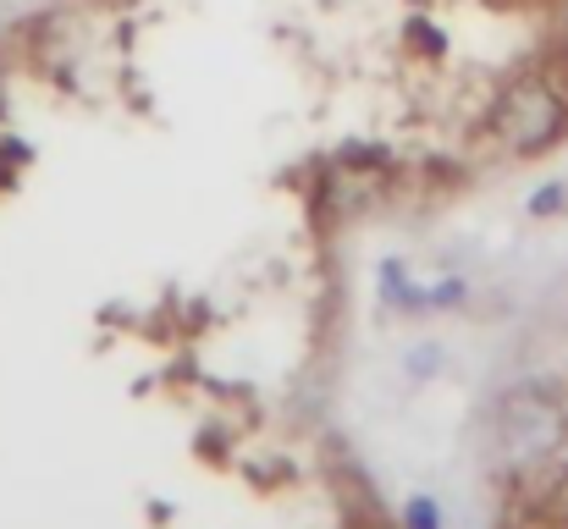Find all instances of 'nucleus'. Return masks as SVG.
<instances>
[{
	"mask_svg": "<svg viewBox=\"0 0 568 529\" xmlns=\"http://www.w3.org/2000/svg\"><path fill=\"white\" fill-rule=\"evenodd\" d=\"M491 452L514 491H552L568 469V408L547 386H514L491 414Z\"/></svg>",
	"mask_w": 568,
	"mask_h": 529,
	"instance_id": "obj_1",
	"label": "nucleus"
},
{
	"mask_svg": "<svg viewBox=\"0 0 568 529\" xmlns=\"http://www.w3.org/2000/svg\"><path fill=\"white\" fill-rule=\"evenodd\" d=\"M491 139L508 155H547L568 133V94L552 72H525L514 83H503L497 105H491Z\"/></svg>",
	"mask_w": 568,
	"mask_h": 529,
	"instance_id": "obj_2",
	"label": "nucleus"
},
{
	"mask_svg": "<svg viewBox=\"0 0 568 529\" xmlns=\"http://www.w3.org/2000/svg\"><path fill=\"white\" fill-rule=\"evenodd\" d=\"M381 298H386L392 309H403V315H425V309H436V304H458V298H464V287H458V282L414 287V282H408V265L386 260V265H381Z\"/></svg>",
	"mask_w": 568,
	"mask_h": 529,
	"instance_id": "obj_3",
	"label": "nucleus"
},
{
	"mask_svg": "<svg viewBox=\"0 0 568 529\" xmlns=\"http://www.w3.org/2000/svg\"><path fill=\"white\" fill-rule=\"evenodd\" d=\"M403 529H442V508H436L430 497H414V502L403 508Z\"/></svg>",
	"mask_w": 568,
	"mask_h": 529,
	"instance_id": "obj_4",
	"label": "nucleus"
},
{
	"mask_svg": "<svg viewBox=\"0 0 568 529\" xmlns=\"http://www.w3.org/2000/svg\"><path fill=\"white\" fill-rule=\"evenodd\" d=\"M564 204H568V187L552 182V187H541V193L530 199V215H552V210H564Z\"/></svg>",
	"mask_w": 568,
	"mask_h": 529,
	"instance_id": "obj_5",
	"label": "nucleus"
},
{
	"mask_svg": "<svg viewBox=\"0 0 568 529\" xmlns=\"http://www.w3.org/2000/svg\"><path fill=\"white\" fill-rule=\"evenodd\" d=\"M408 369H414V375H430V369H442V353H436V348H414Z\"/></svg>",
	"mask_w": 568,
	"mask_h": 529,
	"instance_id": "obj_6",
	"label": "nucleus"
},
{
	"mask_svg": "<svg viewBox=\"0 0 568 529\" xmlns=\"http://www.w3.org/2000/svg\"><path fill=\"white\" fill-rule=\"evenodd\" d=\"M0 94H6V61H0Z\"/></svg>",
	"mask_w": 568,
	"mask_h": 529,
	"instance_id": "obj_7",
	"label": "nucleus"
},
{
	"mask_svg": "<svg viewBox=\"0 0 568 529\" xmlns=\"http://www.w3.org/2000/svg\"><path fill=\"white\" fill-rule=\"evenodd\" d=\"M89 6H105V0H89Z\"/></svg>",
	"mask_w": 568,
	"mask_h": 529,
	"instance_id": "obj_8",
	"label": "nucleus"
}]
</instances>
